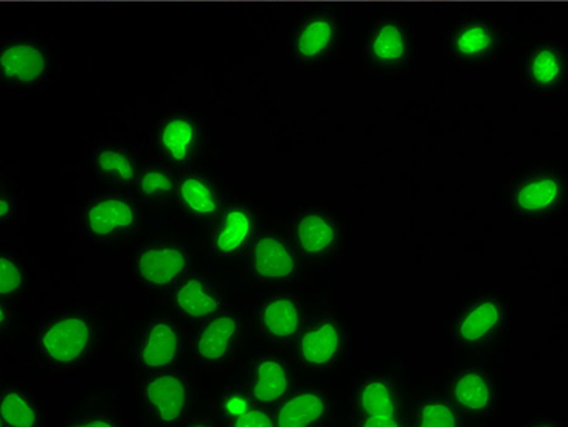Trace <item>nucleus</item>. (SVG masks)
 <instances>
[{
  "mask_svg": "<svg viewBox=\"0 0 568 427\" xmlns=\"http://www.w3.org/2000/svg\"><path fill=\"white\" fill-rule=\"evenodd\" d=\"M91 325L81 317H65L48 326L41 337V348L54 362L69 365L85 356L91 347Z\"/></svg>",
  "mask_w": 568,
  "mask_h": 427,
  "instance_id": "1",
  "label": "nucleus"
},
{
  "mask_svg": "<svg viewBox=\"0 0 568 427\" xmlns=\"http://www.w3.org/2000/svg\"><path fill=\"white\" fill-rule=\"evenodd\" d=\"M137 221L134 204L120 196L96 199L85 214L87 229L96 238H109L131 229Z\"/></svg>",
  "mask_w": 568,
  "mask_h": 427,
  "instance_id": "2",
  "label": "nucleus"
},
{
  "mask_svg": "<svg viewBox=\"0 0 568 427\" xmlns=\"http://www.w3.org/2000/svg\"><path fill=\"white\" fill-rule=\"evenodd\" d=\"M144 398L160 422L175 424L185 411V384L175 374H160L144 385Z\"/></svg>",
  "mask_w": 568,
  "mask_h": 427,
  "instance_id": "3",
  "label": "nucleus"
},
{
  "mask_svg": "<svg viewBox=\"0 0 568 427\" xmlns=\"http://www.w3.org/2000/svg\"><path fill=\"white\" fill-rule=\"evenodd\" d=\"M185 252L174 246H155L144 249L137 258L140 278L153 286H168L185 271Z\"/></svg>",
  "mask_w": 568,
  "mask_h": 427,
  "instance_id": "4",
  "label": "nucleus"
},
{
  "mask_svg": "<svg viewBox=\"0 0 568 427\" xmlns=\"http://www.w3.org/2000/svg\"><path fill=\"white\" fill-rule=\"evenodd\" d=\"M250 266L263 280H286L295 273V258L278 236L264 235L254 244Z\"/></svg>",
  "mask_w": 568,
  "mask_h": 427,
  "instance_id": "5",
  "label": "nucleus"
},
{
  "mask_svg": "<svg viewBox=\"0 0 568 427\" xmlns=\"http://www.w3.org/2000/svg\"><path fill=\"white\" fill-rule=\"evenodd\" d=\"M241 326L238 317L221 314L202 328L196 341L197 356L205 362H223L229 358L238 342Z\"/></svg>",
  "mask_w": 568,
  "mask_h": 427,
  "instance_id": "6",
  "label": "nucleus"
},
{
  "mask_svg": "<svg viewBox=\"0 0 568 427\" xmlns=\"http://www.w3.org/2000/svg\"><path fill=\"white\" fill-rule=\"evenodd\" d=\"M359 402L365 415L364 426L396 427V398L394 389L383 380L368 381L359 392Z\"/></svg>",
  "mask_w": 568,
  "mask_h": 427,
  "instance_id": "7",
  "label": "nucleus"
},
{
  "mask_svg": "<svg viewBox=\"0 0 568 427\" xmlns=\"http://www.w3.org/2000/svg\"><path fill=\"white\" fill-rule=\"evenodd\" d=\"M503 311L497 300H480L469 308L457 323V337L463 343L473 345L486 341L499 328Z\"/></svg>",
  "mask_w": 568,
  "mask_h": 427,
  "instance_id": "8",
  "label": "nucleus"
},
{
  "mask_svg": "<svg viewBox=\"0 0 568 427\" xmlns=\"http://www.w3.org/2000/svg\"><path fill=\"white\" fill-rule=\"evenodd\" d=\"M342 343L337 323L324 321L309 328L300 341V358L311 367H324L334 361Z\"/></svg>",
  "mask_w": 568,
  "mask_h": 427,
  "instance_id": "9",
  "label": "nucleus"
},
{
  "mask_svg": "<svg viewBox=\"0 0 568 427\" xmlns=\"http://www.w3.org/2000/svg\"><path fill=\"white\" fill-rule=\"evenodd\" d=\"M179 353V334L174 326L165 321L149 326L140 345V362L146 369H164L174 362Z\"/></svg>",
  "mask_w": 568,
  "mask_h": 427,
  "instance_id": "10",
  "label": "nucleus"
},
{
  "mask_svg": "<svg viewBox=\"0 0 568 427\" xmlns=\"http://www.w3.org/2000/svg\"><path fill=\"white\" fill-rule=\"evenodd\" d=\"M300 308L295 300L286 295L267 300L261 310V326L267 336L276 341L293 339L300 330Z\"/></svg>",
  "mask_w": 568,
  "mask_h": 427,
  "instance_id": "11",
  "label": "nucleus"
},
{
  "mask_svg": "<svg viewBox=\"0 0 568 427\" xmlns=\"http://www.w3.org/2000/svg\"><path fill=\"white\" fill-rule=\"evenodd\" d=\"M252 395L263 404H272L286 395L289 389V372L276 358H263L256 362L250 380Z\"/></svg>",
  "mask_w": 568,
  "mask_h": 427,
  "instance_id": "12",
  "label": "nucleus"
},
{
  "mask_svg": "<svg viewBox=\"0 0 568 427\" xmlns=\"http://www.w3.org/2000/svg\"><path fill=\"white\" fill-rule=\"evenodd\" d=\"M252 236V216L245 209H232L224 214L214 238L213 251L219 256L236 255Z\"/></svg>",
  "mask_w": 568,
  "mask_h": 427,
  "instance_id": "13",
  "label": "nucleus"
},
{
  "mask_svg": "<svg viewBox=\"0 0 568 427\" xmlns=\"http://www.w3.org/2000/svg\"><path fill=\"white\" fill-rule=\"evenodd\" d=\"M0 67L6 78L19 83H32L43 75L45 58L39 48L28 44H16L4 50Z\"/></svg>",
  "mask_w": 568,
  "mask_h": 427,
  "instance_id": "14",
  "label": "nucleus"
},
{
  "mask_svg": "<svg viewBox=\"0 0 568 427\" xmlns=\"http://www.w3.org/2000/svg\"><path fill=\"white\" fill-rule=\"evenodd\" d=\"M298 246L304 253L320 256L330 252L337 240V230L328 216L320 214H308L298 219Z\"/></svg>",
  "mask_w": 568,
  "mask_h": 427,
  "instance_id": "15",
  "label": "nucleus"
},
{
  "mask_svg": "<svg viewBox=\"0 0 568 427\" xmlns=\"http://www.w3.org/2000/svg\"><path fill=\"white\" fill-rule=\"evenodd\" d=\"M174 302L177 310L190 319L207 317L218 313L221 308L218 295L213 294L207 284L199 278L185 280L175 291Z\"/></svg>",
  "mask_w": 568,
  "mask_h": 427,
  "instance_id": "16",
  "label": "nucleus"
},
{
  "mask_svg": "<svg viewBox=\"0 0 568 427\" xmlns=\"http://www.w3.org/2000/svg\"><path fill=\"white\" fill-rule=\"evenodd\" d=\"M452 396L469 413H483L493 401V390L483 374L475 370L463 372L452 385Z\"/></svg>",
  "mask_w": 568,
  "mask_h": 427,
  "instance_id": "17",
  "label": "nucleus"
},
{
  "mask_svg": "<svg viewBox=\"0 0 568 427\" xmlns=\"http://www.w3.org/2000/svg\"><path fill=\"white\" fill-rule=\"evenodd\" d=\"M324 412L326 402L324 396L314 392H303L280 407L276 422L284 427L311 426L324 418Z\"/></svg>",
  "mask_w": 568,
  "mask_h": 427,
  "instance_id": "18",
  "label": "nucleus"
},
{
  "mask_svg": "<svg viewBox=\"0 0 568 427\" xmlns=\"http://www.w3.org/2000/svg\"><path fill=\"white\" fill-rule=\"evenodd\" d=\"M561 194L558 181L553 177H537L523 184L515 193V205L523 212H542L556 204Z\"/></svg>",
  "mask_w": 568,
  "mask_h": 427,
  "instance_id": "19",
  "label": "nucleus"
},
{
  "mask_svg": "<svg viewBox=\"0 0 568 427\" xmlns=\"http://www.w3.org/2000/svg\"><path fill=\"white\" fill-rule=\"evenodd\" d=\"M181 201L197 216H212L219 209L218 199L205 182L199 177H185L179 184Z\"/></svg>",
  "mask_w": 568,
  "mask_h": 427,
  "instance_id": "20",
  "label": "nucleus"
},
{
  "mask_svg": "<svg viewBox=\"0 0 568 427\" xmlns=\"http://www.w3.org/2000/svg\"><path fill=\"white\" fill-rule=\"evenodd\" d=\"M194 137H196L194 128L188 120L174 118L162 129L160 142L173 161L184 162L192 151Z\"/></svg>",
  "mask_w": 568,
  "mask_h": 427,
  "instance_id": "21",
  "label": "nucleus"
},
{
  "mask_svg": "<svg viewBox=\"0 0 568 427\" xmlns=\"http://www.w3.org/2000/svg\"><path fill=\"white\" fill-rule=\"evenodd\" d=\"M0 413L2 422L10 426L30 427L36 424V412L32 404L28 402L27 398L15 392L4 395Z\"/></svg>",
  "mask_w": 568,
  "mask_h": 427,
  "instance_id": "22",
  "label": "nucleus"
},
{
  "mask_svg": "<svg viewBox=\"0 0 568 427\" xmlns=\"http://www.w3.org/2000/svg\"><path fill=\"white\" fill-rule=\"evenodd\" d=\"M331 36H333V27L330 22L314 21L308 27L303 30L298 39V52L306 58H313L322 54L324 48L328 47Z\"/></svg>",
  "mask_w": 568,
  "mask_h": 427,
  "instance_id": "23",
  "label": "nucleus"
},
{
  "mask_svg": "<svg viewBox=\"0 0 568 427\" xmlns=\"http://www.w3.org/2000/svg\"><path fill=\"white\" fill-rule=\"evenodd\" d=\"M96 165L107 176L115 177L123 184H129L134 179V166L128 159V155L120 151H101L96 157Z\"/></svg>",
  "mask_w": 568,
  "mask_h": 427,
  "instance_id": "24",
  "label": "nucleus"
},
{
  "mask_svg": "<svg viewBox=\"0 0 568 427\" xmlns=\"http://www.w3.org/2000/svg\"><path fill=\"white\" fill-rule=\"evenodd\" d=\"M373 54L381 61H394L404 54V38L398 28L394 25L384 27L377 33L373 43Z\"/></svg>",
  "mask_w": 568,
  "mask_h": 427,
  "instance_id": "25",
  "label": "nucleus"
},
{
  "mask_svg": "<svg viewBox=\"0 0 568 427\" xmlns=\"http://www.w3.org/2000/svg\"><path fill=\"white\" fill-rule=\"evenodd\" d=\"M418 424L424 427H453L458 422L451 407L441 401H429L418 411Z\"/></svg>",
  "mask_w": 568,
  "mask_h": 427,
  "instance_id": "26",
  "label": "nucleus"
},
{
  "mask_svg": "<svg viewBox=\"0 0 568 427\" xmlns=\"http://www.w3.org/2000/svg\"><path fill=\"white\" fill-rule=\"evenodd\" d=\"M532 74L537 83L552 84L558 80L559 74H561L558 56L553 54L552 50H541L533 58Z\"/></svg>",
  "mask_w": 568,
  "mask_h": 427,
  "instance_id": "27",
  "label": "nucleus"
},
{
  "mask_svg": "<svg viewBox=\"0 0 568 427\" xmlns=\"http://www.w3.org/2000/svg\"><path fill=\"white\" fill-rule=\"evenodd\" d=\"M491 44V36L483 27H469L458 36L457 47L462 54L477 55L484 52Z\"/></svg>",
  "mask_w": 568,
  "mask_h": 427,
  "instance_id": "28",
  "label": "nucleus"
},
{
  "mask_svg": "<svg viewBox=\"0 0 568 427\" xmlns=\"http://www.w3.org/2000/svg\"><path fill=\"white\" fill-rule=\"evenodd\" d=\"M173 181L165 171L149 170L140 179V193L144 196H160L171 192Z\"/></svg>",
  "mask_w": 568,
  "mask_h": 427,
  "instance_id": "29",
  "label": "nucleus"
},
{
  "mask_svg": "<svg viewBox=\"0 0 568 427\" xmlns=\"http://www.w3.org/2000/svg\"><path fill=\"white\" fill-rule=\"evenodd\" d=\"M22 284L21 267L8 256H2L0 262V293L4 295L13 294Z\"/></svg>",
  "mask_w": 568,
  "mask_h": 427,
  "instance_id": "30",
  "label": "nucleus"
},
{
  "mask_svg": "<svg viewBox=\"0 0 568 427\" xmlns=\"http://www.w3.org/2000/svg\"><path fill=\"white\" fill-rule=\"evenodd\" d=\"M234 426L241 427L272 426L274 424L271 418L267 417L264 412L256 411V409H252V407L245 413H243L241 417L234 420Z\"/></svg>",
  "mask_w": 568,
  "mask_h": 427,
  "instance_id": "31",
  "label": "nucleus"
},
{
  "mask_svg": "<svg viewBox=\"0 0 568 427\" xmlns=\"http://www.w3.org/2000/svg\"><path fill=\"white\" fill-rule=\"evenodd\" d=\"M249 402H247L243 396H232V398H229L227 402H225V411H227L229 415L234 417V420L241 417V415L249 411Z\"/></svg>",
  "mask_w": 568,
  "mask_h": 427,
  "instance_id": "32",
  "label": "nucleus"
},
{
  "mask_svg": "<svg viewBox=\"0 0 568 427\" xmlns=\"http://www.w3.org/2000/svg\"><path fill=\"white\" fill-rule=\"evenodd\" d=\"M74 424L75 426H114V422L106 418H87V420H78Z\"/></svg>",
  "mask_w": 568,
  "mask_h": 427,
  "instance_id": "33",
  "label": "nucleus"
},
{
  "mask_svg": "<svg viewBox=\"0 0 568 427\" xmlns=\"http://www.w3.org/2000/svg\"><path fill=\"white\" fill-rule=\"evenodd\" d=\"M10 214V204H8V199L2 198V203H0V214H2V218L5 219Z\"/></svg>",
  "mask_w": 568,
  "mask_h": 427,
  "instance_id": "34",
  "label": "nucleus"
},
{
  "mask_svg": "<svg viewBox=\"0 0 568 427\" xmlns=\"http://www.w3.org/2000/svg\"><path fill=\"white\" fill-rule=\"evenodd\" d=\"M190 424H192V426H210L212 422H190Z\"/></svg>",
  "mask_w": 568,
  "mask_h": 427,
  "instance_id": "35",
  "label": "nucleus"
}]
</instances>
